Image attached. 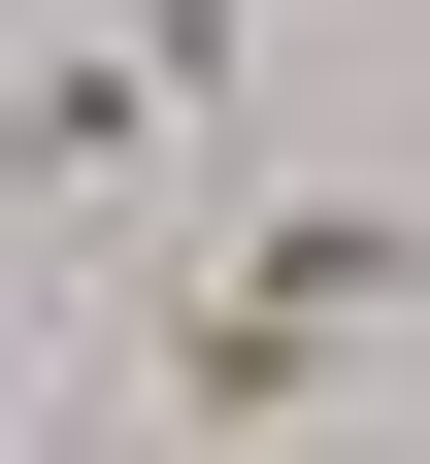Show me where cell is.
I'll return each instance as SVG.
<instances>
[{
    "instance_id": "1",
    "label": "cell",
    "mask_w": 430,
    "mask_h": 464,
    "mask_svg": "<svg viewBox=\"0 0 430 464\" xmlns=\"http://www.w3.org/2000/svg\"><path fill=\"white\" fill-rule=\"evenodd\" d=\"M199 67H232V34H33V67H0V232H166Z\"/></svg>"
},
{
    "instance_id": "2",
    "label": "cell",
    "mask_w": 430,
    "mask_h": 464,
    "mask_svg": "<svg viewBox=\"0 0 430 464\" xmlns=\"http://www.w3.org/2000/svg\"><path fill=\"white\" fill-rule=\"evenodd\" d=\"M133 266H199V299H265V332H331V365H364V332L430 299V232H397V199H298V166H265L232 232H133Z\"/></svg>"
}]
</instances>
